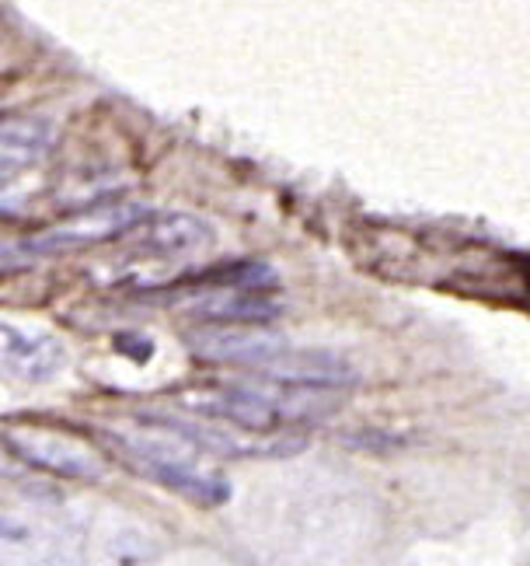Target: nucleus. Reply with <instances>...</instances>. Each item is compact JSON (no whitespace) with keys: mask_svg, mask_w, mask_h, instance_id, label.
Returning a JSON list of instances; mask_svg holds the SVG:
<instances>
[{"mask_svg":"<svg viewBox=\"0 0 530 566\" xmlns=\"http://www.w3.org/2000/svg\"><path fill=\"white\" fill-rule=\"evenodd\" d=\"M123 245H129L140 255H153V259H186L195 252H206L216 234L213 228L203 221V217L192 213H147L144 221L132 224L123 238Z\"/></svg>","mask_w":530,"mask_h":566,"instance_id":"20e7f679","label":"nucleus"},{"mask_svg":"<svg viewBox=\"0 0 530 566\" xmlns=\"http://www.w3.org/2000/svg\"><path fill=\"white\" fill-rule=\"evenodd\" d=\"M189 350L213 364H241L255 367V371H269L290 350V343L269 329H203L189 336Z\"/></svg>","mask_w":530,"mask_h":566,"instance_id":"423d86ee","label":"nucleus"},{"mask_svg":"<svg viewBox=\"0 0 530 566\" xmlns=\"http://www.w3.org/2000/svg\"><path fill=\"white\" fill-rule=\"evenodd\" d=\"M66 346L50 333H29L18 325L0 322V371L18 381L42 385L66 367Z\"/></svg>","mask_w":530,"mask_h":566,"instance_id":"0eeeda50","label":"nucleus"},{"mask_svg":"<svg viewBox=\"0 0 530 566\" xmlns=\"http://www.w3.org/2000/svg\"><path fill=\"white\" fill-rule=\"evenodd\" d=\"M273 381V378H269ZM179 402L203 420H224L252 433H269L279 423H311L336 409V399H321L318 388L300 385H216L179 396Z\"/></svg>","mask_w":530,"mask_h":566,"instance_id":"f03ea898","label":"nucleus"},{"mask_svg":"<svg viewBox=\"0 0 530 566\" xmlns=\"http://www.w3.org/2000/svg\"><path fill=\"white\" fill-rule=\"evenodd\" d=\"M53 126L46 119H11L0 126V189L50 155Z\"/></svg>","mask_w":530,"mask_h":566,"instance_id":"1a4fd4ad","label":"nucleus"},{"mask_svg":"<svg viewBox=\"0 0 530 566\" xmlns=\"http://www.w3.org/2000/svg\"><path fill=\"white\" fill-rule=\"evenodd\" d=\"M123 459L158 486L179 493L192 504L220 507L231 500V483L203 462V448H195L179 430H171L158 417H144L137 430L108 433Z\"/></svg>","mask_w":530,"mask_h":566,"instance_id":"f257e3e1","label":"nucleus"},{"mask_svg":"<svg viewBox=\"0 0 530 566\" xmlns=\"http://www.w3.org/2000/svg\"><path fill=\"white\" fill-rule=\"evenodd\" d=\"M147 210L144 207H98L87 210L74 221H66L46 234H35L25 242L29 255H50V252H66V249H84V245H98V242H119V238L144 221Z\"/></svg>","mask_w":530,"mask_h":566,"instance_id":"39448f33","label":"nucleus"},{"mask_svg":"<svg viewBox=\"0 0 530 566\" xmlns=\"http://www.w3.org/2000/svg\"><path fill=\"white\" fill-rule=\"evenodd\" d=\"M186 312L206 325H269L283 315V304L265 291L220 287L186 304Z\"/></svg>","mask_w":530,"mask_h":566,"instance_id":"6e6552de","label":"nucleus"},{"mask_svg":"<svg viewBox=\"0 0 530 566\" xmlns=\"http://www.w3.org/2000/svg\"><path fill=\"white\" fill-rule=\"evenodd\" d=\"M273 381H283V385H300V388H346L357 381V371L336 354H318V350H286L269 371Z\"/></svg>","mask_w":530,"mask_h":566,"instance_id":"9d476101","label":"nucleus"},{"mask_svg":"<svg viewBox=\"0 0 530 566\" xmlns=\"http://www.w3.org/2000/svg\"><path fill=\"white\" fill-rule=\"evenodd\" d=\"M4 444L25 465L42 469V472L66 475V479H87V483H95V479L105 475V465L92 448H84L74 438H63V433H53V430L18 427L4 433Z\"/></svg>","mask_w":530,"mask_h":566,"instance_id":"7ed1b4c3","label":"nucleus"}]
</instances>
